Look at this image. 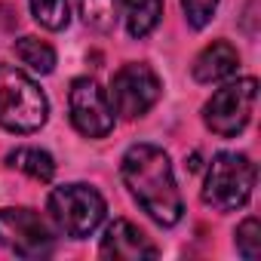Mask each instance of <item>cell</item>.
Returning a JSON list of instances; mask_svg holds the SVG:
<instances>
[{"instance_id":"1","label":"cell","mask_w":261,"mask_h":261,"mask_svg":"<svg viewBox=\"0 0 261 261\" xmlns=\"http://www.w3.org/2000/svg\"><path fill=\"white\" fill-rule=\"evenodd\" d=\"M123 181L136 203L163 227L181 221L185 203L172 175V163L157 145H133L123 157Z\"/></svg>"},{"instance_id":"2","label":"cell","mask_w":261,"mask_h":261,"mask_svg":"<svg viewBox=\"0 0 261 261\" xmlns=\"http://www.w3.org/2000/svg\"><path fill=\"white\" fill-rule=\"evenodd\" d=\"M49 105L40 86L16 65H0V126L10 133H34L46 123Z\"/></svg>"},{"instance_id":"3","label":"cell","mask_w":261,"mask_h":261,"mask_svg":"<svg viewBox=\"0 0 261 261\" xmlns=\"http://www.w3.org/2000/svg\"><path fill=\"white\" fill-rule=\"evenodd\" d=\"M252 188H255V163L246 154L221 151L209 163L206 185H203V203L218 212H230L249 203Z\"/></svg>"},{"instance_id":"4","label":"cell","mask_w":261,"mask_h":261,"mask_svg":"<svg viewBox=\"0 0 261 261\" xmlns=\"http://www.w3.org/2000/svg\"><path fill=\"white\" fill-rule=\"evenodd\" d=\"M49 212H53V221L59 224L62 233H68L71 240H83L105 221L108 209H105V200L95 188L65 185V188H56L49 194Z\"/></svg>"},{"instance_id":"5","label":"cell","mask_w":261,"mask_h":261,"mask_svg":"<svg viewBox=\"0 0 261 261\" xmlns=\"http://www.w3.org/2000/svg\"><path fill=\"white\" fill-rule=\"evenodd\" d=\"M258 98V83L255 77H243L237 83L221 86L203 108V120L221 139H233L237 133H243L246 123L252 120V108Z\"/></svg>"},{"instance_id":"6","label":"cell","mask_w":261,"mask_h":261,"mask_svg":"<svg viewBox=\"0 0 261 261\" xmlns=\"http://www.w3.org/2000/svg\"><path fill=\"white\" fill-rule=\"evenodd\" d=\"M160 89H163L160 77L148 65L133 62V65H123L114 74V80H111V101H114V108H117L120 117L136 120V117L148 114L157 105Z\"/></svg>"},{"instance_id":"7","label":"cell","mask_w":261,"mask_h":261,"mask_svg":"<svg viewBox=\"0 0 261 261\" xmlns=\"http://www.w3.org/2000/svg\"><path fill=\"white\" fill-rule=\"evenodd\" d=\"M0 246L22 258H40L53 252L56 237L34 209H0Z\"/></svg>"},{"instance_id":"8","label":"cell","mask_w":261,"mask_h":261,"mask_svg":"<svg viewBox=\"0 0 261 261\" xmlns=\"http://www.w3.org/2000/svg\"><path fill=\"white\" fill-rule=\"evenodd\" d=\"M68 105H71V123L77 126V133L89 139H101L114 129V108L108 105V95L95 80L89 77L74 80Z\"/></svg>"},{"instance_id":"9","label":"cell","mask_w":261,"mask_h":261,"mask_svg":"<svg viewBox=\"0 0 261 261\" xmlns=\"http://www.w3.org/2000/svg\"><path fill=\"white\" fill-rule=\"evenodd\" d=\"M98 255L114 258V261H145V258H157V246L142 227H136L126 218H117L114 224H108Z\"/></svg>"},{"instance_id":"10","label":"cell","mask_w":261,"mask_h":261,"mask_svg":"<svg viewBox=\"0 0 261 261\" xmlns=\"http://www.w3.org/2000/svg\"><path fill=\"white\" fill-rule=\"evenodd\" d=\"M237 65H240L237 49L224 40H215L194 59V80H200V83L227 80L230 74H237Z\"/></svg>"},{"instance_id":"11","label":"cell","mask_w":261,"mask_h":261,"mask_svg":"<svg viewBox=\"0 0 261 261\" xmlns=\"http://www.w3.org/2000/svg\"><path fill=\"white\" fill-rule=\"evenodd\" d=\"M123 16L129 37H148L163 16V0H123Z\"/></svg>"},{"instance_id":"12","label":"cell","mask_w":261,"mask_h":261,"mask_svg":"<svg viewBox=\"0 0 261 261\" xmlns=\"http://www.w3.org/2000/svg\"><path fill=\"white\" fill-rule=\"evenodd\" d=\"M7 163L16 166V169H22V172H28V175L37 178V181H53V175H56L53 157H49L46 151H40V148H16V151L7 157Z\"/></svg>"},{"instance_id":"13","label":"cell","mask_w":261,"mask_h":261,"mask_svg":"<svg viewBox=\"0 0 261 261\" xmlns=\"http://www.w3.org/2000/svg\"><path fill=\"white\" fill-rule=\"evenodd\" d=\"M16 56H19L22 65H28L37 74H49L56 68V49L46 40H37V37H19L16 40Z\"/></svg>"},{"instance_id":"14","label":"cell","mask_w":261,"mask_h":261,"mask_svg":"<svg viewBox=\"0 0 261 261\" xmlns=\"http://www.w3.org/2000/svg\"><path fill=\"white\" fill-rule=\"evenodd\" d=\"M31 4V16L49 28V31H62L68 25V0H28Z\"/></svg>"},{"instance_id":"15","label":"cell","mask_w":261,"mask_h":261,"mask_svg":"<svg viewBox=\"0 0 261 261\" xmlns=\"http://www.w3.org/2000/svg\"><path fill=\"white\" fill-rule=\"evenodd\" d=\"M117 10V0H80V13L83 22L95 31H111L114 28V13Z\"/></svg>"},{"instance_id":"16","label":"cell","mask_w":261,"mask_h":261,"mask_svg":"<svg viewBox=\"0 0 261 261\" xmlns=\"http://www.w3.org/2000/svg\"><path fill=\"white\" fill-rule=\"evenodd\" d=\"M237 249L243 258L255 261L261 255V227H258V218H246L237 230Z\"/></svg>"},{"instance_id":"17","label":"cell","mask_w":261,"mask_h":261,"mask_svg":"<svg viewBox=\"0 0 261 261\" xmlns=\"http://www.w3.org/2000/svg\"><path fill=\"white\" fill-rule=\"evenodd\" d=\"M181 10H185L191 28H206L218 10V0H181Z\"/></svg>"},{"instance_id":"18","label":"cell","mask_w":261,"mask_h":261,"mask_svg":"<svg viewBox=\"0 0 261 261\" xmlns=\"http://www.w3.org/2000/svg\"><path fill=\"white\" fill-rule=\"evenodd\" d=\"M4 28H7V22H0V31H4Z\"/></svg>"}]
</instances>
